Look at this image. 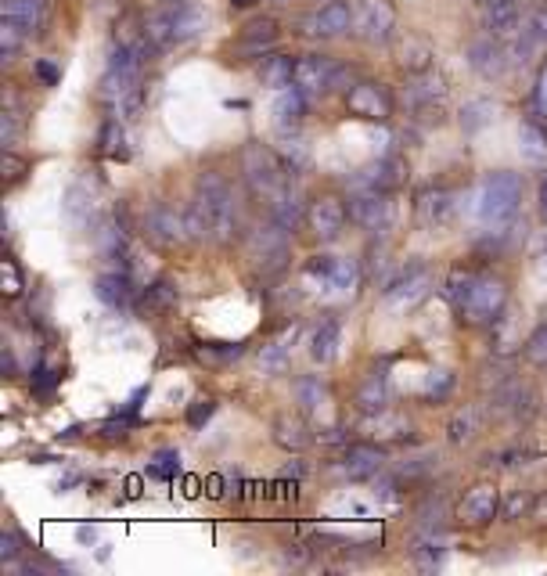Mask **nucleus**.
<instances>
[{
  "label": "nucleus",
  "mask_w": 547,
  "mask_h": 576,
  "mask_svg": "<svg viewBox=\"0 0 547 576\" xmlns=\"http://www.w3.org/2000/svg\"><path fill=\"white\" fill-rule=\"evenodd\" d=\"M299 328L292 324V328H285L281 335H274V339L267 342L260 350V368L267 371V375H278V371H285L288 364V350H292V342H296Z\"/></svg>",
  "instance_id": "21"
},
{
  "label": "nucleus",
  "mask_w": 547,
  "mask_h": 576,
  "mask_svg": "<svg viewBox=\"0 0 547 576\" xmlns=\"http://www.w3.org/2000/svg\"><path fill=\"white\" fill-rule=\"evenodd\" d=\"M33 33L29 26H18V22H0V54L4 58H15L18 51H22V44H26V36Z\"/></svg>",
  "instance_id": "34"
},
{
  "label": "nucleus",
  "mask_w": 547,
  "mask_h": 576,
  "mask_svg": "<svg viewBox=\"0 0 547 576\" xmlns=\"http://www.w3.org/2000/svg\"><path fill=\"white\" fill-rule=\"evenodd\" d=\"M270 213H274V224H281L285 231H296V224L303 220V202H299V191L288 184L274 202H270Z\"/></svg>",
  "instance_id": "23"
},
{
  "label": "nucleus",
  "mask_w": 547,
  "mask_h": 576,
  "mask_svg": "<svg viewBox=\"0 0 547 576\" xmlns=\"http://www.w3.org/2000/svg\"><path fill=\"white\" fill-rule=\"evenodd\" d=\"M540 213L547 216V177L540 180Z\"/></svg>",
  "instance_id": "53"
},
{
  "label": "nucleus",
  "mask_w": 547,
  "mask_h": 576,
  "mask_svg": "<svg viewBox=\"0 0 547 576\" xmlns=\"http://www.w3.org/2000/svg\"><path fill=\"white\" fill-rule=\"evenodd\" d=\"M306 112V94L292 83V87L278 90V101H274V116H278L281 126H296Z\"/></svg>",
  "instance_id": "26"
},
{
  "label": "nucleus",
  "mask_w": 547,
  "mask_h": 576,
  "mask_svg": "<svg viewBox=\"0 0 547 576\" xmlns=\"http://www.w3.org/2000/svg\"><path fill=\"white\" fill-rule=\"evenodd\" d=\"M274 440H278L281 447H288V450H303L306 443H310V436H306V425L299 422V418L281 414L278 422H274Z\"/></svg>",
  "instance_id": "30"
},
{
  "label": "nucleus",
  "mask_w": 547,
  "mask_h": 576,
  "mask_svg": "<svg viewBox=\"0 0 547 576\" xmlns=\"http://www.w3.org/2000/svg\"><path fill=\"white\" fill-rule=\"evenodd\" d=\"M15 137H18V119H15V112H4V116H0V141H4V144H15Z\"/></svg>",
  "instance_id": "44"
},
{
  "label": "nucleus",
  "mask_w": 547,
  "mask_h": 576,
  "mask_svg": "<svg viewBox=\"0 0 547 576\" xmlns=\"http://www.w3.org/2000/svg\"><path fill=\"white\" fill-rule=\"evenodd\" d=\"M40 11H44V0H4L0 4V15L8 22H18V26L36 29L40 26Z\"/></svg>",
  "instance_id": "29"
},
{
  "label": "nucleus",
  "mask_w": 547,
  "mask_h": 576,
  "mask_svg": "<svg viewBox=\"0 0 547 576\" xmlns=\"http://www.w3.org/2000/svg\"><path fill=\"white\" fill-rule=\"evenodd\" d=\"M238 357H242V346H224V350L206 346V350H198V360H202V364H227V360H238Z\"/></svg>",
  "instance_id": "42"
},
{
  "label": "nucleus",
  "mask_w": 547,
  "mask_h": 576,
  "mask_svg": "<svg viewBox=\"0 0 547 576\" xmlns=\"http://www.w3.org/2000/svg\"><path fill=\"white\" fill-rule=\"evenodd\" d=\"M368 436L371 440H404V436H411V425H407V418H400V414H386L378 411L375 418L368 422Z\"/></svg>",
  "instance_id": "27"
},
{
  "label": "nucleus",
  "mask_w": 547,
  "mask_h": 576,
  "mask_svg": "<svg viewBox=\"0 0 547 576\" xmlns=\"http://www.w3.org/2000/svg\"><path fill=\"white\" fill-rule=\"evenodd\" d=\"M0 274H4V292H8V296H18V288H22V278H18V270H15V263L11 260H4V270H0Z\"/></svg>",
  "instance_id": "48"
},
{
  "label": "nucleus",
  "mask_w": 547,
  "mask_h": 576,
  "mask_svg": "<svg viewBox=\"0 0 547 576\" xmlns=\"http://www.w3.org/2000/svg\"><path fill=\"white\" fill-rule=\"evenodd\" d=\"M231 4H238V8H249V4H256V0H231Z\"/></svg>",
  "instance_id": "54"
},
{
  "label": "nucleus",
  "mask_w": 547,
  "mask_h": 576,
  "mask_svg": "<svg viewBox=\"0 0 547 576\" xmlns=\"http://www.w3.org/2000/svg\"><path fill=\"white\" fill-rule=\"evenodd\" d=\"M407 180V162L404 159H386L378 162L368 177H360V188L368 191H393Z\"/></svg>",
  "instance_id": "20"
},
{
  "label": "nucleus",
  "mask_w": 547,
  "mask_h": 576,
  "mask_svg": "<svg viewBox=\"0 0 547 576\" xmlns=\"http://www.w3.org/2000/svg\"><path fill=\"white\" fill-rule=\"evenodd\" d=\"M476 425H479L476 407H461V411L450 418V443H468L476 436Z\"/></svg>",
  "instance_id": "35"
},
{
  "label": "nucleus",
  "mask_w": 547,
  "mask_h": 576,
  "mask_svg": "<svg viewBox=\"0 0 547 576\" xmlns=\"http://www.w3.org/2000/svg\"><path fill=\"white\" fill-rule=\"evenodd\" d=\"M18 551H22V540H18L15 533H4V537H0V558L11 562V558H18Z\"/></svg>",
  "instance_id": "47"
},
{
  "label": "nucleus",
  "mask_w": 547,
  "mask_h": 576,
  "mask_svg": "<svg viewBox=\"0 0 547 576\" xmlns=\"http://www.w3.org/2000/svg\"><path fill=\"white\" fill-rule=\"evenodd\" d=\"M522 202V177L519 173H490L476 188V220L486 227H504L519 213Z\"/></svg>",
  "instance_id": "3"
},
{
  "label": "nucleus",
  "mask_w": 547,
  "mask_h": 576,
  "mask_svg": "<svg viewBox=\"0 0 547 576\" xmlns=\"http://www.w3.org/2000/svg\"><path fill=\"white\" fill-rule=\"evenodd\" d=\"M497 508H501V494H497L494 483H479L472 486L465 497H461V508L458 515L472 526H486V522H494Z\"/></svg>",
  "instance_id": "15"
},
{
  "label": "nucleus",
  "mask_w": 547,
  "mask_h": 576,
  "mask_svg": "<svg viewBox=\"0 0 547 576\" xmlns=\"http://www.w3.org/2000/svg\"><path fill=\"white\" fill-rule=\"evenodd\" d=\"M346 105H350V112L357 119H371V123H386L393 116V98H389V90L382 83H357L350 90Z\"/></svg>",
  "instance_id": "12"
},
{
  "label": "nucleus",
  "mask_w": 547,
  "mask_h": 576,
  "mask_svg": "<svg viewBox=\"0 0 547 576\" xmlns=\"http://www.w3.org/2000/svg\"><path fill=\"white\" fill-rule=\"evenodd\" d=\"M249 260H252V267H260L263 274L285 267V260H288V231L285 227L274 224V227H260V231L252 234Z\"/></svg>",
  "instance_id": "7"
},
{
  "label": "nucleus",
  "mask_w": 547,
  "mask_h": 576,
  "mask_svg": "<svg viewBox=\"0 0 547 576\" xmlns=\"http://www.w3.org/2000/svg\"><path fill=\"white\" fill-rule=\"evenodd\" d=\"M335 350H339V324L324 321L314 332V339H310V357L321 360V364H328V360L335 357Z\"/></svg>",
  "instance_id": "32"
},
{
  "label": "nucleus",
  "mask_w": 547,
  "mask_h": 576,
  "mask_svg": "<svg viewBox=\"0 0 547 576\" xmlns=\"http://www.w3.org/2000/svg\"><path fill=\"white\" fill-rule=\"evenodd\" d=\"M274 40H278V22H274V18H256V22L245 26L238 47H242L245 54H263L267 47H274Z\"/></svg>",
  "instance_id": "22"
},
{
  "label": "nucleus",
  "mask_w": 547,
  "mask_h": 576,
  "mask_svg": "<svg viewBox=\"0 0 547 576\" xmlns=\"http://www.w3.org/2000/svg\"><path fill=\"white\" fill-rule=\"evenodd\" d=\"M429 270L425 267H414V270H404L400 274V281H393V285L386 288V296H382V306H386L389 314H407L411 306H418L425 296H429Z\"/></svg>",
  "instance_id": "10"
},
{
  "label": "nucleus",
  "mask_w": 547,
  "mask_h": 576,
  "mask_svg": "<svg viewBox=\"0 0 547 576\" xmlns=\"http://www.w3.org/2000/svg\"><path fill=\"white\" fill-rule=\"evenodd\" d=\"M483 112H494V108L486 105V101H472V105L465 108V116H468V119H465V126H483V123H486Z\"/></svg>",
  "instance_id": "46"
},
{
  "label": "nucleus",
  "mask_w": 547,
  "mask_h": 576,
  "mask_svg": "<svg viewBox=\"0 0 547 576\" xmlns=\"http://www.w3.org/2000/svg\"><path fill=\"white\" fill-rule=\"evenodd\" d=\"M98 299L112 306V310H119V306L130 303V281H126L123 274H101V278H98Z\"/></svg>",
  "instance_id": "31"
},
{
  "label": "nucleus",
  "mask_w": 547,
  "mask_h": 576,
  "mask_svg": "<svg viewBox=\"0 0 547 576\" xmlns=\"http://www.w3.org/2000/svg\"><path fill=\"white\" fill-rule=\"evenodd\" d=\"M36 72H40V80H44L47 87H51V83H58V76H62V72L54 69L51 62H40V65H36Z\"/></svg>",
  "instance_id": "52"
},
{
  "label": "nucleus",
  "mask_w": 547,
  "mask_h": 576,
  "mask_svg": "<svg viewBox=\"0 0 547 576\" xmlns=\"http://www.w3.org/2000/svg\"><path fill=\"white\" fill-rule=\"evenodd\" d=\"M339 80H342V65H335L332 58H324V54H303L296 62V80L292 83L310 98V94H324V90L339 87Z\"/></svg>",
  "instance_id": "9"
},
{
  "label": "nucleus",
  "mask_w": 547,
  "mask_h": 576,
  "mask_svg": "<svg viewBox=\"0 0 547 576\" xmlns=\"http://www.w3.org/2000/svg\"><path fill=\"white\" fill-rule=\"evenodd\" d=\"M350 220L364 231H386L393 220V206H389L386 191H364L350 202Z\"/></svg>",
  "instance_id": "13"
},
{
  "label": "nucleus",
  "mask_w": 547,
  "mask_h": 576,
  "mask_svg": "<svg viewBox=\"0 0 547 576\" xmlns=\"http://www.w3.org/2000/svg\"><path fill=\"white\" fill-rule=\"evenodd\" d=\"M152 472H155V476H173V472H177V454H173V450L159 454V465H155Z\"/></svg>",
  "instance_id": "50"
},
{
  "label": "nucleus",
  "mask_w": 547,
  "mask_h": 576,
  "mask_svg": "<svg viewBox=\"0 0 547 576\" xmlns=\"http://www.w3.org/2000/svg\"><path fill=\"white\" fill-rule=\"evenodd\" d=\"M209 15L202 4L195 0H173L166 8H159L155 15H148L144 22V40L148 47H170V44H188L206 29Z\"/></svg>",
  "instance_id": "2"
},
{
  "label": "nucleus",
  "mask_w": 547,
  "mask_h": 576,
  "mask_svg": "<svg viewBox=\"0 0 547 576\" xmlns=\"http://www.w3.org/2000/svg\"><path fill=\"white\" fill-rule=\"evenodd\" d=\"M393 29H396V15L386 0H364L357 8V15H353V33H357L360 40H368V44L389 40Z\"/></svg>",
  "instance_id": "11"
},
{
  "label": "nucleus",
  "mask_w": 547,
  "mask_h": 576,
  "mask_svg": "<svg viewBox=\"0 0 547 576\" xmlns=\"http://www.w3.org/2000/svg\"><path fill=\"white\" fill-rule=\"evenodd\" d=\"M508 303V288L501 285L497 278H476V285L468 288V296L458 303L461 317L472 324H486V321H497V314L504 310Z\"/></svg>",
  "instance_id": "5"
},
{
  "label": "nucleus",
  "mask_w": 547,
  "mask_h": 576,
  "mask_svg": "<svg viewBox=\"0 0 547 576\" xmlns=\"http://www.w3.org/2000/svg\"><path fill=\"white\" fill-rule=\"evenodd\" d=\"M382 461H386V454H382L375 443H353L339 468L350 479H364V476H375L378 468H382Z\"/></svg>",
  "instance_id": "17"
},
{
  "label": "nucleus",
  "mask_w": 547,
  "mask_h": 576,
  "mask_svg": "<svg viewBox=\"0 0 547 576\" xmlns=\"http://www.w3.org/2000/svg\"><path fill=\"white\" fill-rule=\"evenodd\" d=\"M501 58H504V54L497 51L494 44H486V40H483V44L472 47V65H476L479 72H486V76H494V72H501V65H504Z\"/></svg>",
  "instance_id": "37"
},
{
  "label": "nucleus",
  "mask_w": 547,
  "mask_h": 576,
  "mask_svg": "<svg viewBox=\"0 0 547 576\" xmlns=\"http://www.w3.org/2000/svg\"><path fill=\"white\" fill-rule=\"evenodd\" d=\"M526 357H530V364H540V368L547 364V321L530 335V342H526Z\"/></svg>",
  "instance_id": "40"
},
{
  "label": "nucleus",
  "mask_w": 547,
  "mask_h": 576,
  "mask_svg": "<svg viewBox=\"0 0 547 576\" xmlns=\"http://www.w3.org/2000/svg\"><path fill=\"white\" fill-rule=\"evenodd\" d=\"M519 144H522V155L530 162H544L547 159V137L540 134L537 126H522V134H519Z\"/></svg>",
  "instance_id": "36"
},
{
  "label": "nucleus",
  "mask_w": 547,
  "mask_h": 576,
  "mask_svg": "<svg viewBox=\"0 0 547 576\" xmlns=\"http://www.w3.org/2000/svg\"><path fill=\"white\" fill-rule=\"evenodd\" d=\"M450 386H454V375H447V371H436V375H432L429 396H436V400H440V396L450 393Z\"/></svg>",
  "instance_id": "45"
},
{
  "label": "nucleus",
  "mask_w": 547,
  "mask_h": 576,
  "mask_svg": "<svg viewBox=\"0 0 547 576\" xmlns=\"http://www.w3.org/2000/svg\"><path fill=\"white\" fill-rule=\"evenodd\" d=\"M0 170H4V177H8V180H18L22 173H26V159H18V155L4 152V162H0Z\"/></svg>",
  "instance_id": "43"
},
{
  "label": "nucleus",
  "mask_w": 547,
  "mask_h": 576,
  "mask_svg": "<svg viewBox=\"0 0 547 576\" xmlns=\"http://www.w3.org/2000/svg\"><path fill=\"white\" fill-rule=\"evenodd\" d=\"M144 234L148 242L162 245V249H177L191 238V227H188V213H177L173 206L166 202H155L148 213H144Z\"/></svg>",
  "instance_id": "6"
},
{
  "label": "nucleus",
  "mask_w": 547,
  "mask_h": 576,
  "mask_svg": "<svg viewBox=\"0 0 547 576\" xmlns=\"http://www.w3.org/2000/svg\"><path fill=\"white\" fill-rule=\"evenodd\" d=\"M94 209H98V195H94V191H90L87 184H72L69 195H65V202H62L65 220H69V224L76 227V231H80V227L90 224Z\"/></svg>",
  "instance_id": "18"
},
{
  "label": "nucleus",
  "mask_w": 547,
  "mask_h": 576,
  "mask_svg": "<svg viewBox=\"0 0 547 576\" xmlns=\"http://www.w3.org/2000/svg\"><path fill=\"white\" fill-rule=\"evenodd\" d=\"M386 400H389V389H386V375L375 371V375L364 378V386L357 389V407L364 414H378L386 411Z\"/></svg>",
  "instance_id": "24"
},
{
  "label": "nucleus",
  "mask_w": 547,
  "mask_h": 576,
  "mask_svg": "<svg viewBox=\"0 0 547 576\" xmlns=\"http://www.w3.org/2000/svg\"><path fill=\"white\" fill-rule=\"evenodd\" d=\"M213 400H198V404L195 407H191V411H188V422L191 425H202V422H209V414H213Z\"/></svg>",
  "instance_id": "49"
},
{
  "label": "nucleus",
  "mask_w": 547,
  "mask_h": 576,
  "mask_svg": "<svg viewBox=\"0 0 547 576\" xmlns=\"http://www.w3.org/2000/svg\"><path fill=\"white\" fill-rule=\"evenodd\" d=\"M148 303H152L155 310H170V306H177V288H173L170 281H155V285L148 288Z\"/></svg>",
  "instance_id": "39"
},
{
  "label": "nucleus",
  "mask_w": 547,
  "mask_h": 576,
  "mask_svg": "<svg viewBox=\"0 0 547 576\" xmlns=\"http://www.w3.org/2000/svg\"><path fill=\"white\" fill-rule=\"evenodd\" d=\"M530 504H533L530 494H515L512 501H508V519H519V512H526Z\"/></svg>",
  "instance_id": "51"
},
{
  "label": "nucleus",
  "mask_w": 547,
  "mask_h": 576,
  "mask_svg": "<svg viewBox=\"0 0 547 576\" xmlns=\"http://www.w3.org/2000/svg\"><path fill=\"white\" fill-rule=\"evenodd\" d=\"M306 224H310V231H314L321 242H332V238L342 234V227H346V206H342L339 198H317V202H310V209H306Z\"/></svg>",
  "instance_id": "14"
},
{
  "label": "nucleus",
  "mask_w": 547,
  "mask_h": 576,
  "mask_svg": "<svg viewBox=\"0 0 547 576\" xmlns=\"http://www.w3.org/2000/svg\"><path fill=\"white\" fill-rule=\"evenodd\" d=\"M458 202H454V191L447 188H436V191H425L422 202H418V220L425 227H447L450 216H454Z\"/></svg>",
  "instance_id": "16"
},
{
  "label": "nucleus",
  "mask_w": 547,
  "mask_h": 576,
  "mask_svg": "<svg viewBox=\"0 0 547 576\" xmlns=\"http://www.w3.org/2000/svg\"><path fill=\"white\" fill-rule=\"evenodd\" d=\"M296 396H299V404H303L306 411H314V407H321V400L328 393H324L321 378H299V382H296Z\"/></svg>",
  "instance_id": "38"
},
{
  "label": "nucleus",
  "mask_w": 547,
  "mask_h": 576,
  "mask_svg": "<svg viewBox=\"0 0 547 576\" xmlns=\"http://www.w3.org/2000/svg\"><path fill=\"white\" fill-rule=\"evenodd\" d=\"M101 152H105V155H126L123 130H119L116 119H112V123H105V130H101Z\"/></svg>",
  "instance_id": "41"
},
{
  "label": "nucleus",
  "mask_w": 547,
  "mask_h": 576,
  "mask_svg": "<svg viewBox=\"0 0 547 576\" xmlns=\"http://www.w3.org/2000/svg\"><path fill=\"white\" fill-rule=\"evenodd\" d=\"M396 62L404 65L407 72H414V76H422V72L432 69V51L425 40H418V36H407L404 44H400V51H396Z\"/></svg>",
  "instance_id": "25"
},
{
  "label": "nucleus",
  "mask_w": 547,
  "mask_h": 576,
  "mask_svg": "<svg viewBox=\"0 0 547 576\" xmlns=\"http://www.w3.org/2000/svg\"><path fill=\"white\" fill-rule=\"evenodd\" d=\"M407 94H411L414 105H436V98L447 94V80L429 69V72H422V80L414 83V87H407Z\"/></svg>",
  "instance_id": "33"
},
{
  "label": "nucleus",
  "mask_w": 547,
  "mask_h": 576,
  "mask_svg": "<svg viewBox=\"0 0 547 576\" xmlns=\"http://www.w3.org/2000/svg\"><path fill=\"white\" fill-rule=\"evenodd\" d=\"M191 238H213L227 242L238 231V206H234V191L220 173H202L195 188V202L188 209Z\"/></svg>",
  "instance_id": "1"
},
{
  "label": "nucleus",
  "mask_w": 547,
  "mask_h": 576,
  "mask_svg": "<svg viewBox=\"0 0 547 576\" xmlns=\"http://www.w3.org/2000/svg\"><path fill=\"white\" fill-rule=\"evenodd\" d=\"M292 80H296V62L288 54H274V58L263 62V87L285 90L292 87Z\"/></svg>",
  "instance_id": "28"
},
{
  "label": "nucleus",
  "mask_w": 547,
  "mask_h": 576,
  "mask_svg": "<svg viewBox=\"0 0 547 576\" xmlns=\"http://www.w3.org/2000/svg\"><path fill=\"white\" fill-rule=\"evenodd\" d=\"M353 15L357 11L350 8V0H328V4H321V8L303 18V33L317 36V40H332V36L350 33Z\"/></svg>",
  "instance_id": "8"
},
{
  "label": "nucleus",
  "mask_w": 547,
  "mask_h": 576,
  "mask_svg": "<svg viewBox=\"0 0 547 576\" xmlns=\"http://www.w3.org/2000/svg\"><path fill=\"white\" fill-rule=\"evenodd\" d=\"M519 18H522L519 0H483V26L490 29V33L497 36L512 33V29L519 26Z\"/></svg>",
  "instance_id": "19"
},
{
  "label": "nucleus",
  "mask_w": 547,
  "mask_h": 576,
  "mask_svg": "<svg viewBox=\"0 0 547 576\" xmlns=\"http://www.w3.org/2000/svg\"><path fill=\"white\" fill-rule=\"evenodd\" d=\"M242 170H245V180H249L252 195L267 198V202H274V198L288 188L285 166H281L278 155L270 152V148H263V144H249V148H245Z\"/></svg>",
  "instance_id": "4"
}]
</instances>
